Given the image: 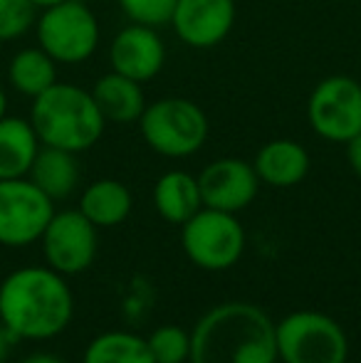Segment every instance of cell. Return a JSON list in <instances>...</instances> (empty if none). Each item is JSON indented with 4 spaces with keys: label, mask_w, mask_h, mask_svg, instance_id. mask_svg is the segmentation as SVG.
<instances>
[{
    "label": "cell",
    "mask_w": 361,
    "mask_h": 363,
    "mask_svg": "<svg viewBox=\"0 0 361 363\" xmlns=\"http://www.w3.org/2000/svg\"><path fill=\"white\" fill-rule=\"evenodd\" d=\"M74 296L67 277L52 267L13 269L0 282V321L20 341H50L70 326Z\"/></svg>",
    "instance_id": "1"
},
{
    "label": "cell",
    "mask_w": 361,
    "mask_h": 363,
    "mask_svg": "<svg viewBox=\"0 0 361 363\" xmlns=\"http://www.w3.org/2000/svg\"><path fill=\"white\" fill-rule=\"evenodd\" d=\"M274 321L250 301L211 306L191 329V363H277Z\"/></svg>",
    "instance_id": "2"
},
{
    "label": "cell",
    "mask_w": 361,
    "mask_h": 363,
    "mask_svg": "<svg viewBox=\"0 0 361 363\" xmlns=\"http://www.w3.org/2000/svg\"><path fill=\"white\" fill-rule=\"evenodd\" d=\"M30 124L43 146L82 153L104 136L106 119L89 89L57 82L33 99Z\"/></svg>",
    "instance_id": "3"
},
{
    "label": "cell",
    "mask_w": 361,
    "mask_h": 363,
    "mask_svg": "<svg viewBox=\"0 0 361 363\" xmlns=\"http://www.w3.org/2000/svg\"><path fill=\"white\" fill-rule=\"evenodd\" d=\"M136 124L146 146L166 158H188L198 153L211 131L206 111L188 96H164L151 101Z\"/></svg>",
    "instance_id": "4"
},
{
    "label": "cell",
    "mask_w": 361,
    "mask_h": 363,
    "mask_svg": "<svg viewBox=\"0 0 361 363\" xmlns=\"http://www.w3.org/2000/svg\"><path fill=\"white\" fill-rule=\"evenodd\" d=\"M277 359L282 363H347L349 339L337 319L302 309L274 324Z\"/></svg>",
    "instance_id": "5"
},
{
    "label": "cell",
    "mask_w": 361,
    "mask_h": 363,
    "mask_svg": "<svg viewBox=\"0 0 361 363\" xmlns=\"http://www.w3.org/2000/svg\"><path fill=\"white\" fill-rule=\"evenodd\" d=\"M38 45L57 65H82L99 48V20L94 10L82 0H62L57 5L40 10Z\"/></svg>",
    "instance_id": "6"
},
{
    "label": "cell",
    "mask_w": 361,
    "mask_h": 363,
    "mask_svg": "<svg viewBox=\"0 0 361 363\" xmlns=\"http://www.w3.org/2000/svg\"><path fill=\"white\" fill-rule=\"evenodd\" d=\"M181 245L196 267L223 272L231 269L245 252V230L235 213L203 206L181 225Z\"/></svg>",
    "instance_id": "7"
},
{
    "label": "cell",
    "mask_w": 361,
    "mask_h": 363,
    "mask_svg": "<svg viewBox=\"0 0 361 363\" xmlns=\"http://www.w3.org/2000/svg\"><path fill=\"white\" fill-rule=\"evenodd\" d=\"M309 129L329 144H347L361 134V82L349 74H329L307 99Z\"/></svg>",
    "instance_id": "8"
},
{
    "label": "cell",
    "mask_w": 361,
    "mask_h": 363,
    "mask_svg": "<svg viewBox=\"0 0 361 363\" xmlns=\"http://www.w3.org/2000/svg\"><path fill=\"white\" fill-rule=\"evenodd\" d=\"M55 216V201L30 178L0 181V245L28 247L40 242Z\"/></svg>",
    "instance_id": "9"
},
{
    "label": "cell",
    "mask_w": 361,
    "mask_h": 363,
    "mask_svg": "<svg viewBox=\"0 0 361 363\" xmlns=\"http://www.w3.org/2000/svg\"><path fill=\"white\" fill-rule=\"evenodd\" d=\"M99 228L91 225L82 211H55L52 220L45 228L43 238V255L48 267L65 277L82 274L91 267L99 247Z\"/></svg>",
    "instance_id": "10"
},
{
    "label": "cell",
    "mask_w": 361,
    "mask_h": 363,
    "mask_svg": "<svg viewBox=\"0 0 361 363\" xmlns=\"http://www.w3.org/2000/svg\"><path fill=\"white\" fill-rule=\"evenodd\" d=\"M235 18V0H179L169 25L186 48L211 50L226 43Z\"/></svg>",
    "instance_id": "11"
},
{
    "label": "cell",
    "mask_w": 361,
    "mask_h": 363,
    "mask_svg": "<svg viewBox=\"0 0 361 363\" xmlns=\"http://www.w3.org/2000/svg\"><path fill=\"white\" fill-rule=\"evenodd\" d=\"M198 186H201L203 206L238 216L255 201L260 178L252 163L228 156L208 163L198 176Z\"/></svg>",
    "instance_id": "12"
},
{
    "label": "cell",
    "mask_w": 361,
    "mask_h": 363,
    "mask_svg": "<svg viewBox=\"0 0 361 363\" xmlns=\"http://www.w3.org/2000/svg\"><path fill=\"white\" fill-rule=\"evenodd\" d=\"M109 65L134 82H151L166 65V45L159 28L139 23L121 28L109 43Z\"/></svg>",
    "instance_id": "13"
},
{
    "label": "cell",
    "mask_w": 361,
    "mask_h": 363,
    "mask_svg": "<svg viewBox=\"0 0 361 363\" xmlns=\"http://www.w3.org/2000/svg\"><path fill=\"white\" fill-rule=\"evenodd\" d=\"M309 153L294 139H272L257 148L252 158L260 183L272 188H292L307 178L309 173Z\"/></svg>",
    "instance_id": "14"
},
{
    "label": "cell",
    "mask_w": 361,
    "mask_h": 363,
    "mask_svg": "<svg viewBox=\"0 0 361 363\" xmlns=\"http://www.w3.org/2000/svg\"><path fill=\"white\" fill-rule=\"evenodd\" d=\"M89 91L104 119L114 124H136L146 109V94L141 82L129 79L114 69L96 77Z\"/></svg>",
    "instance_id": "15"
},
{
    "label": "cell",
    "mask_w": 361,
    "mask_h": 363,
    "mask_svg": "<svg viewBox=\"0 0 361 363\" xmlns=\"http://www.w3.org/2000/svg\"><path fill=\"white\" fill-rule=\"evenodd\" d=\"M154 208L166 223L183 225L203 208L198 176L188 171H169L154 183Z\"/></svg>",
    "instance_id": "16"
},
{
    "label": "cell",
    "mask_w": 361,
    "mask_h": 363,
    "mask_svg": "<svg viewBox=\"0 0 361 363\" xmlns=\"http://www.w3.org/2000/svg\"><path fill=\"white\" fill-rule=\"evenodd\" d=\"M40 146L43 144L30 119L3 116L0 119V181L28 178Z\"/></svg>",
    "instance_id": "17"
},
{
    "label": "cell",
    "mask_w": 361,
    "mask_h": 363,
    "mask_svg": "<svg viewBox=\"0 0 361 363\" xmlns=\"http://www.w3.org/2000/svg\"><path fill=\"white\" fill-rule=\"evenodd\" d=\"M28 178L52 201L70 198L79 186L77 153L55 146H40Z\"/></svg>",
    "instance_id": "18"
},
{
    "label": "cell",
    "mask_w": 361,
    "mask_h": 363,
    "mask_svg": "<svg viewBox=\"0 0 361 363\" xmlns=\"http://www.w3.org/2000/svg\"><path fill=\"white\" fill-rule=\"evenodd\" d=\"M134 198L131 191L121 181L114 178H99L89 183L79 198V211L96 228H116L131 216Z\"/></svg>",
    "instance_id": "19"
},
{
    "label": "cell",
    "mask_w": 361,
    "mask_h": 363,
    "mask_svg": "<svg viewBox=\"0 0 361 363\" xmlns=\"http://www.w3.org/2000/svg\"><path fill=\"white\" fill-rule=\"evenodd\" d=\"M8 82L18 94L40 96L52 84H57V62L43 48H23L10 57Z\"/></svg>",
    "instance_id": "20"
},
{
    "label": "cell",
    "mask_w": 361,
    "mask_h": 363,
    "mask_svg": "<svg viewBox=\"0 0 361 363\" xmlns=\"http://www.w3.org/2000/svg\"><path fill=\"white\" fill-rule=\"evenodd\" d=\"M82 363H156L146 339L131 331H104L94 336L82 354Z\"/></svg>",
    "instance_id": "21"
},
{
    "label": "cell",
    "mask_w": 361,
    "mask_h": 363,
    "mask_svg": "<svg viewBox=\"0 0 361 363\" xmlns=\"http://www.w3.org/2000/svg\"><path fill=\"white\" fill-rule=\"evenodd\" d=\"M156 363H188L191 361V331L176 324L156 326L151 336H146Z\"/></svg>",
    "instance_id": "22"
},
{
    "label": "cell",
    "mask_w": 361,
    "mask_h": 363,
    "mask_svg": "<svg viewBox=\"0 0 361 363\" xmlns=\"http://www.w3.org/2000/svg\"><path fill=\"white\" fill-rule=\"evenodd\" d=\"M38 15L33 0H0V43L25 38L38 23Z\"/></svg>",
    "instance_id": "23"
},
{
    "label": "cell",
    "mask_w": 361,
    "mask_h": 363,
    "mask_svg": "<svg viewBox=\"0 0 361 363\" xmlns=\"http://www.w3.org/2000/svg\"><path fill=\"white\" fill-rule=\"evenodd\" d=\"M179 0H116L121 13L131 23L149 25V28H164L171 23V15Z\"/></svg>",
    "instance_id": "24"
},
{
    "label": "cell",
    "mask_w": 361,
    "mask_h": 363,
    "mask_svg": "<svg viewBox=\"0 0 361 363\" xmlns=\"http://www.w3.org/2000/svg\"><path fill=\"white\" fill-rule=\"evenodd\" d=\"M347 161H349V168L361 178V134L354 136L352 141H347Z\"/></svg>",
    "instance_id": "25"
},
{
    "label": "cell",
    "mask_w": 361,
    "mask_h": 363,
    "mask_svg": "<svg viewBox=\"0 0 361 363\" xmlns=\"http://www.w3.org/2000/svg\"><path fill=\"white\" fill-rule=\"evenodd\" d=\"M18 336L13 334V331L8 329V326L0 321V363H5L8 361V356H10V351H13V346L18 344Z\"/></svg>",
    "instance_id": "26"
},
{
    "label": "cell",
    "mask_w": 361,
    "mask_h": 363,
    "mask_svg": "<svg viewBox=\"0 0 361 363\" xmlns=\"http://www.w3.org/2000/svg\"><path fill=\"white\" fill-rule=\"evenodd\" d=\"M18 363H65L60 356H55V354H45V351H35V354H28V356H23Z\"/></svg>",
    "instance_id": "27"
},
{
    "label": "cell",
    "mask_w": 361,
    "mask_h": 363,
    "mask_svg": "<svg viewBox=\"0 0 361 363\" xmlns=\"http://www.w3.org/2000/svg\"><path fill=\"white\" fill-rule=\"evenodd\" d=\"M8 116V94H5L3 84H0V119Z\"/></svg>",
    "instance_id": "28"
},
{
    "label": "cell",
    "mask_w": 361,
    "mask_h": 363,
    "mask_svg": "<svg viewBox=\"0 0 361 363\" xmlns=\"http://www.w3.org/2000/svg\"><path fill=\"white\" fill-rule=\"evenodd\" d=\"M33 3H35V8H38V10H45V8H50V5L62 3V0H33Z\"/></svg>",
    "instance_id": "29"
},
{
    "label": "cell",
    "mask_w": 361,
    "mask_h": 363,
    "mask_svg": "<svg viewBox=\"0 0 361 363\" xmlns=\"http://www.w3.org/2000/svg\"><path fill=\"white\" fill-rule=\"evenodd\" d=\"M188 363H191V361H188Z\"/></svg>",
    "instance_id": "30"
}]
</instances>
